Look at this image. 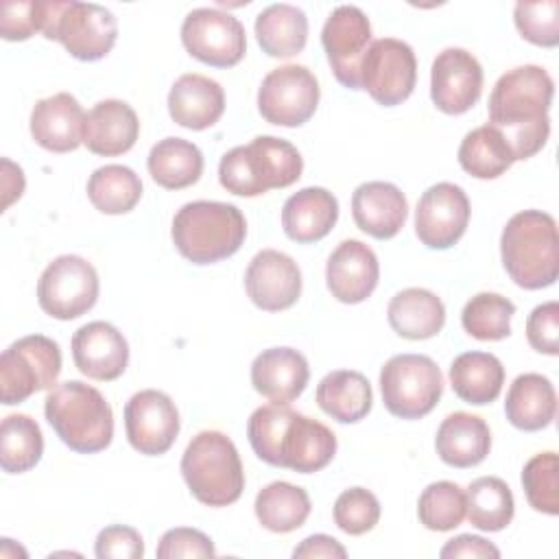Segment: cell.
Wrapping results in <instances>:
<instances>
[{"mask_svg": "<svg viewBox=\"0 0 559 559\" xmlns=\"http://www.w3.org/2000/svg\"><path fill=\"white\" fill-rule=\"evenodd\" d=\"M552 94V76L542 66H518L496 81L487 105L489 124L504 135L515 162L544 148L550 135Z\"/></svg>", "mask_w": 559, "mask_h": 559, "instance_id": "1", "label": "cell"}, {"mask_svg": "<svg viewBox=\"0 0 559 559\" xmlns=\"http://www.w3.org/2000/svg\"><path fill=\"white\" fill-rule=\"evenodd\" d=\"M247 437L255 456L273 467L299 474L323 469L336 454L334 432L288 404H264L247 421Z\"/></svg>", "mask_w": 559, "mask_h": 559, "instance_id": "2", "label": "cell"}, {"mask_svg": "<svg viewBox=\"0 0 559 559\" xmlns=\"http://www.w3.org/2000/svg\"><path fill=\"white\" fill-rule=\"evenodd\" d=\"M500 258L509 277L526 290L552 286L559 275L557 223L548 212L513 214L500 236Z\"/></svg>", "mask_w": 559, "mask_h": 559, "instance_id": "3", "label": "cell"}, {"mask_svg": "<svg viewBox=\"0 0 559 559\" xmlns=\"http://www.w3.org/2000/svg\"><path fill=\"white\" fill-rule=\"evenodd\" d=\"M304 170L301 153L282 138L258 135L221 157L218 181L238 197H260L273 188L293 186Z\"/></svg>", "mask_w": 559, "mask_h": 559, "instance_id": "4", "label": "cell"}, {"mask_svg": "<svg viewBox=\"0 0 559 559\" xmlns=\"http://www.w3.org/2000/svg\"><path fill=\"white\" fill-rule=\"evenodd\" d=\"M44 415L57 437L79 454H94L111 443V406L98 389L81 380L52 386L44 400Z\"/></svg>", "mask_w": 559, "mask_h": 559, "instance_id": "5", "label": "cell"}, {"mask_svg": "<svg viewBox=\"0 0 559 559\" xmlns=\"http://www.w3.org/2000/svg\"><path fill=\"white\" fill-rule=\"evenodd\" d=\"M170 236L177 251L192 264H214L242 247L247 221L231 203L192 201L177 210Z\"/></svg>", "mask_w": 559, "mask_h": 559, "instance_id": "6", "label": "cell"}, {"mask_svg": "<svg viewBox=\"0 0 559 559\" xmlns=\"http://www.w3.org/2000/svg\"><path fill=\"white\" fill-rule=\"evenodd\" d=\"M181 476L190 493L207 507L234 504L245 489V472L234 441L218 430H201L181 456Z\"/></svg>", "mask_w": 559, "mask_h": 559, "instance_id": "7", "label": "cell"}, {"mask_svg": "<svg viewBox=\"0 0 559 559\" xmlns=\"http://www.w3.org/2000/svg\"><path fill=\"white\" fill-rule=\"evenodd\" d=\"M41 33L57 39L79 61H98L116 44L118 22L114 13L94 2L39 0Z\"/></svg>", "mask_w": 559, "mask_h": 559, "instance_id": "8", "label": "cell"}, {"mask_svg": "<svg viewBox=\"0 0 559 559\" xmlns=\"http://www.w3.org/2000/svg\"><path fill=\"white\" fill-rule=\"evenodd\" d=\"M380 393L391 415L421 419L441 400L443 376L430 356L397 354L380 369Z\"/></svg>", "mask_w": 559, "mask_h": 559, "instance_id": "9", "label": "cell"}, {"mask_svg": "<svg viewBox=\"0 0 559 559\" xmlns=\"http://www.w3.org/2000/svg\"><path fill=\"white\" fill-rule=\"evenodd\" d=\"M61 373V349L44 334L11 343L0 356V402L22 404L37 391L52 389Z\"/></svg>", "mask_w": 559, "mask_h": 559, "instance_id": "10", "label": "cell"}, {"mask_svg": "<svg viewBox=\"0 0 559 559\" xmlns=\"http://www.w3.org/2000/svg\"><path fill=\"white\" fill-rule=\"evenodd\" d=\"M98 273L81 255L55 258L37 282L39 308L59 321H70L94 308L98 299Z\"/></svg>", "mask_w": 559, "mask_h": 559, "instance_id": "11", "label": "cell"}, {"mask_svg": "<svg viewBox=\"0 0 559 559\" xmlns=\"http://www.w3.org/2000/svg\"><path fill=\"white\" fill-rule=\"evenodd\" d=\"M319 81L299 63H286L271 70L258 90L260 116L277 127H301L319 105Z\"/></svg>", "mask_w": 559, "mask_h": 559, "instance_id": "12", "label": "cell"}, {"mask_svg": "<svg viewBox=\"0 0 559 559\" xmlns=\"http://www.w3.org/2000/svg\"><path fill=\"white\" fill-rule=\"evenodd\" d=\"M181 44L201 63L231 68L247 52L245 26L238 17L221 9H192L181 24Z\"/></svg>", "mask_w": 559, "mask_h": 559, "instance_id": "13", "label": "cell"}, {"mask_svg": "<svg viewBox=\"0 0 559 559\" xmlns=\"http://www.w3.org/2000/svg\"><path fill=\"white\" fill-rule=\"evenodd\" d=\"M417 81V59L413 48L395 37L371 41L360 63V90L384 105L395 107L404 103Z\"/></svg>", "mask_w": 559, "mask_h": 559, "instance_id": "14", "label": "cell"}, {"mask_svg": "<svg viewBox=\"0 0 559 559\" xmlns=\"http://www.w3.org/2000/svg\"><path fill=\"white\" fill-rule=\"evenodd\" d=\"M321 44L336 81L349 90H360V63L371 46V24L360 7H336L321 31Z\"/></svg>", "mask_w": 559, "mask_h": 559, "instance_id": "15", "label": "cell"}, {"mask_svg": "<svg viewBox=\"0 0 559 559\" xmlns=\"http://www.w3.org/2000/svg\"><path fill=\"white\" fill-rule=\"evenodd\" d=\"M469 199L450 181L430 186L417 201L415 234L428 249H450L461 240L469 223Z\"/></svg>", "mask_w": 559, "mask_h": 559, "instance_id": "16", "label": "cell"}, {"mask_svg": "<svg viewBox=\"0 0 559 559\" xmlns=\"http://www.w3.org/2000/svg\"><path fill=\"white\" fill-rule=\"evenodd\" d=\"M124 430L133 450L159 456L173 448L179 435V411L164 391H138L124 404Z\"/></svg>", "mask_w": 559, "mask_h": 559, "instance_id": "17", "label": "cell"}, {"mask_svg": "<svg viewBox=\"0 0 559 559\" xmlns=\"http://www.w3.org/2000/svg\"><path fill=\"white\" fill-rule=\"evenodd\" d=\"M483 92V66L465 48L441 50L430 68V98L448 116L469 111Z\"/></svg>", "mask_w": 559, "mask_h": 559, "instance_id": "18", "label": "cell"}, {"mask_svg": "<svg viewBox=\"0 0 559 559\" xmlns=\"http://www.w3.org/2000/svg\"><path fill=\"white\" fill-rule=\"evenodd\" d=\"M245 288L260 310L280 312L299 299L301 271L290 255L277 249H262L245 271Z\"/></svg>", "mask_w": 559, "mask_h": 559, "instance_id": "19", "label": "cell"}, {"mask_svg": "<svg viewBox=\"0 0 559 559\" xmlns=\"http://www.w3.org/2000/svg\"><path fill=\"white\" fill-rule=\"evenodd\" d=\"M76 369L92 380H116L129 365V345L122 332L107 321H90L72 336Z\"/></svg>", "mask_w": 559, "mask_h": 559, "instance_id": "20", "label": "cell"}, {"mask_svg": "<svg viewBox=\"0 0 559 559\" xmlns=\"http://www.w3.org/2000/svg\"><path fill=\"white\" fill-rule=\"evenodd\" d=\"M380 264L371 247L360 240H343L325 264L328 290L341 304H360L378 286Z\"/></svg>", "mask_w": 559, "mask_h": 559, "instance_id": "21", "label": "cell"}, {"mask_svg": "<svg viewBox=\"0 0 559 559\" xmlns=\"http://www.w3.org/2000/svg\"><path fill=\"white\" fill-rule=\"evenodd\" d=\"M85 118L81 103L68 92H59L35 103L31 135L46 151L70 153L83 144Z\"/></svg>", "mask_w": 559, "mask_h": 559, "instance_id": "22", "label": "cell"}, {"mask_svg": "<svg viewBox=\"0 0 559 559\" xmlns=\"http://www.w3.org/2000/svg\"><path fill=\"white\" fill-rule=\"evenodd\" d=\"M352 216L356 227L367 236L389 240L404 227L408 203L395 183L367 181L352 194Z\"/></svg>", "mask_w": 559, "mask_h": 559, "instance_id": "23", "label": "cell"}, {"mask_svg": "<svg viewBox=\"0 0 559 559\" xmlns=\"http://www.w3.org/2000/svg\"><path fill=\"white\" fill-rule=\"evenodd\" d=\"M310 369L301 352L293 347H269L251 362L253 389L275 404H290L308 384Z\"/></svg>", "mask_w": 559, "mask_h": 559, "instance_id": "24", "label": "cell"}, {"mask_svg": "<svg viewBox=\"0 0 559 559\" xmlns=\"http://www.w3.org/2000/svg\"><path fill=\"white\" fill-rule=\"evenodd\" d=\"M225 111V92L221 83L205 74H181L168 92V114L186 129L203 131L221 120Z\"/></svg>", "mask_w": 559, "mask_h": 559, "instance_id": "25", "label": "cell"}, {"mask_svg": "<svg viewBox=\"0 0 559 559\" xmlns=\"http://www.w3.org/2000/svg\"><path fill=\"white\" fill-rule=\"evenodd\" d=\"M140 133V120L131 105L118 98H107L96 103L87 118L83 131V144L94 155L116 157L133 148Z\"/></svg>", "mask_w": 559, "mask_h": 559, "instance_id": "26", "label": "cell"}, {"mask_svg": "<svg viewBox=\"0 0 559 559\" xmlns=\"http://www.w3.org/2000/svg\"><path fill=\"white\" fill-rule=\"evenodd\" d=\"M338 218L336 197L319 186H308L290 194L282 207V227L299 245L325 238Z\"/></svg>", "mask_w": 559, "mask_h": 559, "instance_id": "27", "label": "cell"}, {"mask_svg": "<svg viewBox=\"0 0 559 559\" xmlns=\"http://www.w3.org/2000/svg\"><path fill=\"white\" fill-rule=\"evenodd\" d=\"M435 448L439 459L450 467H474L491 450V430L487 421L472 413H450L437 428Z\"/></svg>", "mask_w": 559, "mask_h": 559, "instance_id": "28", "label": "cell"}, {"mask_svg": "<svg viewBox=\"0 0 559 559\" xmlns=\"http://www.w3.org/2000/svg\"><path fill=\"white\" fill-rule=\"evenodd\" d=\"M389 325L408 341L432 338L445 323L443 301L426 288H404L395 293L386 308Z\"/></svg>", "mask_w": 559, "mask_h": 559, "instance_id": "29", "label": "cell"}, {"mask_svg": "<svg viewBox=\"0 0 559 559\" xmlns=\"http://www.w3.org/2000/svg\"><path fill=\"white\" fill-rule=\"evenodd\" d=\"M557 413V393L552 382L542 373H520L504 400L507 419L526 432L546 428Z\"/></svg>", "mask_w": 559, "mask_h": 559, "instance_id": "30", "label": "cell"}, {"mask_svg": "<svg viewBox=\"0 0 559 559\" xmlns=\"http://www.w3.org/2000/svg\"><path fill=\"white\" fill-rule=\"evenodd\" d=\"M319 408L341 424H356L367 417L373 404L369 380L360 371L336 369L317 384Z\"/></svg>", "mask_w": 559, "mask_h": 559, "instance_id": "31", "label": "cell"}, {"mask_svg": "<svg viewBox=\"0 0 559 559\" xmlns=\"http://www.w3.org/2000/svg\"><path fill=\"white\" fill-rule=\"evenodd\" d=\"M450 384L467 404H491L504 384V367L489 352H463L450 365Z\"/></svg>", "mask_w": 559, "mask_h": 559, "instance_id": "32", "label": "cell"}, {"mask_svg": "<svg viewBox=\"0 0 559 559\" xmlns=\"http://www.w3.org/2000/svg\"><path fill=\"white\" fill-rule=\"evenodd\" d=\"M255 39L269 57L288 59L304 50L308 41V17L306 13L286 2L269 4L255 17Z\"/></svg>", "mask_w": 559, "mask_h": 559, "instance_id": "33", "label": "cell"}, {"mask_svg": "<svg viewBox=\"0 0 559 559\" xmlns=\"http://www.w3.org/2000/svg\"><path fill=\"white\" fill-rule=\"evenodd\" d=\"M153 181L166 190H181L199 181L203 173V153L183 138L159 140L146 159Z\"/></svg>", "mask_w": 559, "mask_h": 559, "instance_id": "34", "label": "cell"}, {"mask_svg": "<svg viewBox=\"0 0 559 559\" xmlns=\"http://www.w3.org/2000/svg\"><path fill=\"white\" fill-rule=\"evenodd\" d=\"M253 511L266 531L290 533L306 524L310 515V498L306 489L286 480H275L258 491Z\"/></svg>", "mask_w": 559, "mask_h": 559, "instance_id": "35", "label": "cell"}, {"mask_svg": "<svg viewBox=\"0 0 559 559\" xmlns=\"http://www.w3.org/2000/svg\"><path fill=\"white\" fill-rule=\"evenodd\" d=\"M515 157L504 135L489 122L472 129L459 146L461 168L476 179H496L513 166Z\"/></svg>", "mask_w": 559, "mask_h": 559, "instance_id": "36", "label": "cell"}, {"mask_svg": "<svg viewBox=\"0 0 559 559\" xmlns=\"http://www.w3.org/2000/svg\"><path fill=\"white\" fill-rule=\"evenodd\" d=\"M515 502L509 485L498 476H480L465 491V515L478 531L496 533L511 524Z\"/></svg>", "mask_w": 559, "mask_h": 559, "instance_id": "37", "label": "cell"}, {"mask_svg": "<svg viewBox=\"0 0 559 559\" xmlns=\"http://www.w3.org/2000/svg\"><path fill=\"white\" fill-rule=\"evenodd\" d=\"M87 199L103 214H127L142 199V181L129 166L107 164L90 175Z\"/></svg>", "mask_w": 559, "mask_h": 559, "instance_id": "38", "label": "cell"}, {"mask_svg": "<svg viewBox=\"0 0 559 559\" xmlns=\"http://www.w3.org/2000/svg\"><path fill=\"white\" fill-rule=\"evenodd\" d=\"M44 435L31 415H7L0 424V467L7 474H24L39 463Z\"/></svg>", "mask_w": 559, "mask_h": 559, "instance_id": "39", "label": "cell"}, {"mask_svg": "<svg viewBox=\"0 0 559 559\" xmlns=\"http://www.w3.org/2000/svg\"><path fill=\"white\" fill-rule=\"evenodd\" d=\"M515 304L498 293L474 295L461 312L463 330L478 341H502L511 334Z\"/></svg>", "mask_w": 559, "mask_h": 559, "instance_id": "40", "label": "cell"}, {"mask_svg": "<svg viewBox=\"0 0 559 559\" xmlns=\"http://www.w3.org/2000/svg\"><path fill=\"white\" fill-rule=\"evenodd\" d=\"M417 515L428 531H452L465 520V491L450 480L430 483L419 496Z\"/></svg>", "mask_w": 559, "mask_h": 559, "instance_id": "41", "label": "cell"}, {"mask_svg": "<svg viewBox=\"0 0 559 559\" xmlns=\"http://www.w3.org/2000/svg\"><path fill=\"white\" fill-rule=\"evenodd\" d=\"M522 487L528 504L546 515L559 513V459L555 452H539L522 469Z\"/></svg>", "mask_w": 559, "mask_h": 559, "instance_id": "42", "label": "cell"}, {"mask_svg": "<svg viewBox=\"0 0 559 559\" xmlns=\"http://www.w3.org/2000/svg\"><path fill=\"white\" fill-rule=\"evenodd\" d=\"M513 20L520 35L544 48L559 44V2H518L513 9Z\"/></svg>", "mask_w": 559, "mask_h": 559, "instance_id": "43", "label": "cell"}, {"mask_svg": "<svg viewBox=\"0 0 559 559\" xmlns=\"http://www.w3.org/2000/svg\"><path fill=\"white\" fill-rule=\"evenodd\" d=\"M334 524L347 535H362L371 531L380 520V502L365 487L345 489L332 509Z\"/></svg>", "mask_w": 559, "mask_h": 559, "instance_id": "44", "label": "cell"}, {"mask_svg": "<svg viewBox=\"0 0 559 559\" xmlns=\"http://www.w3.org/2000/svg\"><path fill=\"white\" fill-rule=\"evenodd\" d=\"M35 33H41L39 0L2 2V7H0V35H2V39L24 41Z\"/></svg>", "mask_w": 559, "mask_h": 559, "instance_id": "45", "label": "cell"}, {"mask_svg": "<svg viewBox=\"0 0 559 559\" xmlns=\"http://www.w3.org/2000/svg\"><path fill=\"white\" fill-rule=\"evenodd\" d=\"M528 345L548 356L559 354V304L546 301L531 310L526 319Z\"/></svg>", "mask_w": 559, "mask_h": 559, "instance_id": "46", "label": "cell"}, {"mask_svg": "<svg viewBox=\"0 0 559 559\" xmlns=\"http://www.w3.org/2000/svg\"><path fill=\"white\" fill-rule=\"evenodd\" d=\"M214 542L201 533L199 528L177 526L162 535L157 544L159 559H177V557H214Z\"/></svg>", "mask_w": 559, "mask_h": 559, "instance_id": "47", "label": "cell"}, {"mask_svg": "<svg viewBox=\"0 0 559 559\" xmlns=\"http://www.w3.org/2000/svg\"><path fill=\"white\" fill-rule=\"evenodd\" d=\"M94 552L98 559H140L144 555V542L135 528L111 524L98 533Z\"/></svg>", "mask_w": 559, "mask_h": 559, "instance_id": "48", "label": "cell"}, {"mask_svg": "<svg viewBox=\"0 0 559 559\" xmlns=\"http://www.w3.org/2000/svg\"><path fill=\"white\" fill-rule=\"evenodd\" d=\"M443 559H454V557H493L498 559L500 557V550L487 542L485 537H478V535H459L454 539H448L445 546L441 548L439 552Z\"/></svg>", "mask_w": 559, "mask_h": 559, "instance_id": "49", "label": "cell"}, {"mask_svg": "<svg viewBox=\"0 0 559 559\" xmlns=\"http://www.w3.org/2000/svg\"><path fill=\"white\" fill-rule=\"evenodd\" d=\"M293 557L295 559H319V557H325V559H345L347 557V550L341 542H336L334 537L330 535H310L306 537L295 550H293Z\"/></svg>", "mask_w": 559, "mask_h": 559, "instance_id": "50", "label": "cell"}, {"mask_svg": "<svg viewBox=\"0 0 559 559\" xmlns=\"http://www.w3.org/2000/svg\"><path fill=\"white\" fill-rule=\"evenodd\" d=\"M2 170H4V181H2V190H4V201H2V210H7L15 199L22 197L24 192V175H22V168L15 166L13 162L9 159H2Z\"/></svg>", "mask_w": 559, "mask_h": 559, "instance_id": "51", "label": "cell"}]
</instances>
